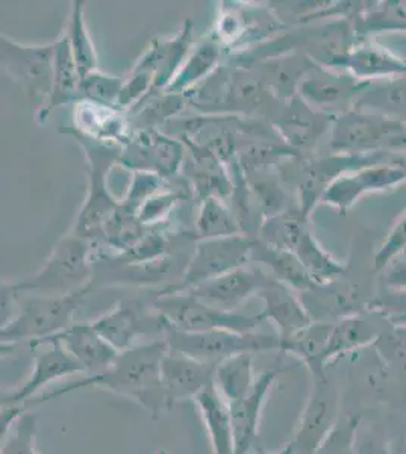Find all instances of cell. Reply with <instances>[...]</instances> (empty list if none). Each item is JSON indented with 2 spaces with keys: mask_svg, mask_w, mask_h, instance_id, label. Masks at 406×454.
Segmentation results:
<instances>
[{
  "mask_svg": "<svg viewBox=\"0 0 406 454\" xmlns=\"http://www.w3.org/2000/svg\"><path fill=\"white\" fill-rule=\"evenodd\" d=\"M169 351L165 338L146 340L122 351L113 364L102 372L85 376L76 382L68 383L46 394H40L32 402L36 406L73 393L84 387H100L109 393L123 395L139 403L149 411L154 419L167 411L163 385H161V362Z\"/></svg>",
  "mask_w": 406,
  "mask_h": 454,
  "instance_id": "cell-1",
  "label": "cell"
},
{
  "mask_svg": "<svg viewBox=\"0 0 406 454\" xmlns=\"http://www.w3.org/2000/svg\"><path fill=\"white\" fill-rule=\"evenodd\" d=\"M93 243L70 232L58 241L34 276L16 284L20 295H68L93 291Z\"/></svg>",
  "mask_w": 406,
  "mask_h": 454,
  "instance_id": "cell-2",
  "label": "cell"
},
{
  "mask_svg": "<svg viewBox=\"0 0 406 454\" xmlns=\"http://www.w3.org/2000/svg\"><path fill=\"white\" fill-rule=\"evenodd\" d=\"M68 134L81 145L88 160L87 197L70 232L94 243L102 238L103 226L120 205L109 188V176L119 164L122 147L93 140L73 128Z\"/></svg>",
  "mask_w": 406,
  "mask_h": 454,
  "instance_id": "cell-3",
  "label": "cell"
},
{
  "mask_svg": "<svg viewBox=\"0 0 406 454\" xmlns=\"http://www.w3.org/2000/svg\"><path fill=\"white\" fill-rule=\"evenodd\" d=\"M261 241L293 254L313 278L317 288L335 284L345 276V263L332 258L320 246L309 227V218L302 217L299 212H283L275 217L264 218Z\"/></svg>",
  "mask_w": 406,
  "mask_h": 454,
  "instance_id": "cell-4",
  "label": "cell"
},
{
  "mask_svg": "<svg viewBox=\"0 0 406 454\" xmlns=\"http://www.w3.org/2000/svg\"><path fill=\"white\" fill-rule=\"evenodd\" d=\"M88 293L90 291L68 295H20L16 317L0 333V340L17 346L20 342L36 344L57 336L75 323L73 318L77 308L83 305Z\"/></svg>",
  "mask_w": 406,
  "mask_h": 454,
  "instance_id": "cell-5",
  "label": "cell"
},
{
  "mask_svg": "<svg viewBox=\"0 0 406 454\" xmlns=\"http://www.w3.org/2000/svg\"><path fill=\"white\" fill-rule=\"evenodd\" d=\"M158 314L167 321L171 329L180 332L231 331L240 333L255 332L263 323V317H255L217 309L202 303L187 293L163 294L155 297L150 303Z\"/></svg>",
  "mask_w": 406,
  "mask_h": 454,
  "instance_id": "cell-6",
  "label": "cell"
},
{
  "mask_svg": "<svg viewBox=\"0 0 406 454\" xmlns=\"http://www.w3.org/2000/svg\"><path fill=\"white\" fill-rule=\"evenodd\" d=\"M165 340L170 351L216 365L227 357L242 353L255 355L263 351L281 350L278 335H264L255 332H180L167 327Z\"/></svg>",
  "mask_w": 406,
  "mask_h": 454,
  "instance_id": "cell-7",
  "label": "cell"
},
{
  "mask_svg": "<svg viewBox=\"0 0 406 454\" xmlns=\"http://www.w3.org/2000/svg\"><path fill=\"white\" fill-rule=\"evenodd\" d=\"M253 241L255 238L246 233L234 237L197 239L195 252L188 258L182 279L175 286L156 294L186 293L197 285L216 279L221 274L249 265L252 261Z\"/></svg>",
  "mask_w": 406,
  "mask_h": 454,
  "instance_id": "cell-8",
  "label": "cell"
},
{
  "mask_svg": "<svg viewBox=\"0 0 406 454\" xmlns=\"http://www.w3.org/2000/svg\"><path fill=\"white\" fill-rule=\"evenodd\" d=\"M92 323L109 346L119 353L146 342L144 338H165L169 327L167 321L154 309V306L146 305L137 299L122 300L113 309Z\"/></svg>",
  "mask_w": 406,
  "mask_h": 454,
  "instance_id": "cell-9",
  "label": "cell"
},
{
  "mask_svg": "<svg viewBox=\"0 0 406 454\" xmlns=\"http://www.w3.org/2000/svg\"><path fill=\"white\" fill-rule=\"evenodd\" d=\"M399 120L371 109L354 108L337 115L330 128V149L338 155L386 153Z\"/></svg>",
  "mask_w": 406,
  "mask_h": 454,
  "instance_id": "cell-10",
  "label": "cell"
},
{
  "mask_svg": "<svg viewBox=\"0 0 406 454\" xmlns=\"http://www.w3.org/2000/svg\"><path fill=\"white\" fill-rule=\"evenodd\" d=\"M55 44L28 46L0 32V67L25 91L26 98L40 109L49 98L53 73Z\"/></svg>",
  "mask_w": 406,
  "mask_h": 454,
  "instance_id": "cell-11",
  "label": "cell"
},
{
  "mask_svg": "<svg viewBox=\"0 0 406 454\" xmlns=\"http://www.w3.org/2000/svg\"><path fill=\"white\" fill-rule=\"evenodd\" d=\"M186 156V145L173 135L161 129H139L131 132L122 147L119 164L129 171H150L169 179L178 176Z\"/></svg>",
  "mask_w": 406,
  "mask_h": 454,
  "instance_id": "cell-12",
  "label": "cell"
},
{
  "mask_svg": "<svg viewBox=\"0 0 406 454\" xmlns=\"http://www.w3.org/2000/svg\"><path fill=\"white\" fill-rule=\"evenodd\" d=\"M403 182H406V170L397 166L396 155L384 153L378 162L339 175L326 188L322 201L346 212L365 194L386 192Z\"/></svg>",
  "mask_w": 406,
  "mask_h": 454,
  "instance_id": "cell-13",
  "label": "cell"
},
{
  "mask_svg": "<svg viewBox=\"0 0 406 454\" xmlns=\"http://www.w3.org/2000/svg\"><path fill=\"white\" fill-rule=\"evenodd\" d=\"M339 419V391L328 372L314 374L290 449L293 454H313Z\"/></svg>",
  "mask_w": 406,
  "mask_h": 454,
  "instance_id": "cell-14",
  "label": "cell"
},
{
  "mask_svg": "<svg viewBox=\"0 0 406 454\" xmlns=\"http://www.w3.org/2000/svg\"><path fill=\"white\" fill-rule=\"evenodd\" d=\"M273 280L272 276L264 270L244 265L229 273L221 274L216 279L197 285L186 293L217 309L237 312L247 300L252 295H258Z\"/></svg>",
  "mask_w": 406,
  "mask_h": 454,
  "instance_id": "cell-15",
  "label": "cell"
},
{
  "mask_svg": "<svg viewBox=\"0 0 406 454\" xmlns=\"http://www.w3.org/2000/svg\"><path fill=\"white\" fill-rule=\"evenodd\" d=\"M370 83L354 78L349 73L317 72L302 76L299 82V96L313 109L328 115H341L352 111L349 105Z\"/></svg>",
  "mask_w": 406,
  "mask_h": 454,
  "instance_id": "cell-16",
  "label": "cell"
},
{
  "mask_svg": "<svg viewBox=\"0 0 406 454\" xmlns=\"http://www.w3.org/2000/svg\"><path fill=\"white\" fill-rule=\"evenodd\" d=\"M191 47H193V23L190 20L184 21V25L176 35L169 38H155L150 42L149 47L144 51L134 67L135 70L147 72L154 76V90L149 98L155 94L163 93L165 88L169 87L188 57Z\"/></svg>",
  "mask_w": 406,
  "mask_h": 454,
  "instance_id": "cell-17",
  "label": "cell"
},
{
  "mask_svg": "<svg viewBox=\"0 0 406 454\" xmlns=\"http://www.w3.org/2000/svg\"><path fill=\"white\" fill-rule=\"evenodd\" d=\"M216 364L197 361L193 357L167 351L161 362V385L164 393L167 411L176 403L195 400L206 387L214 382Z\"/></svg>",
  "mask_w": 406,
  "mask_h": 454,
  "instance_id": "cell-18",
  "label": "cell"
},
{
  "mask_svg": "<svg viewBox=\"0 0 406 454\" xmlns=\"http://www.w3.org/2000/svg\"><path fill=\"white\" fill-rule=\"evenodd\" d=\"M31 346H36L34 367L28 380L17 387V397L19 402L29 403L32 406V400L38 397L47 385L81 372L84 374V370L55 338H47Z\"/></svg>",
  "mask_w": 406,
  "mask_h": 454,
  "instance_id": "cell-19",
  "label": "cell"
},
{
  "mask_svg": "<svg viewBox=\"0 0 406 454\" xmlns=\"http://www.w3.org/2000/svg\"><path fill=\"white\" fill-rule=\"evenodd\" d=\"M279 374L281 368L258 374L251 393L238 402L229 403L234 454H247L252 449L259 430L264 404Z\"/></svg>",
  "mask_w": 406,
  "mask_h": 454,
  "instance_id": "cell-20",
  "label": "cell"
},
{
  "mask_svg": "<svg viewBox=\"0 0 406 454\" xmlns=\"http://www.w3.org/2000/svg\"><path fill=\"white\" fill-rule=\"evenodd\" d=\"M258 295L263 299L264 310L261 312L264 321H270L278 331L279 344L296 335L313 323L304 300L299 299L291 288L273 280Z\"/></svg>",
  "mask_w": 406,
  "mask_h": 454,
  "instance_id": "cell-21",
  "label": "cell"
},
{
  "mask_svg": "<svg viewBox=\"0 0 406 454\" xmlns=\"http://www.w3.org/2000/svg\"><path fill=\"white\" fill-rule=\"evenodd\" d=\"M70 353V356L83 367L85 376H93L113 364L119 351L114 350L93 323H73L66 331L52 336Z\"/></svg>",
  "mask_w": 406,
  "mask_h": 454,
  "instance_id": "cell-22",
  "label": "cell"
},
{
  "mask_svg": "<svg viewBox=\"0 0 406 454\" xmlns=\"http://www.w3.org/2000/svg\"><path fill=\"white\" fill-rule=\"evenodd\" d=\"M335 67L346 72L362 82L370 83L373 79L396 78L406 74V59L397 57L386 47L373 43L352 44Z\"/></svg>",
  "mask_w": 406,
  "mask_h": 454,
  "instance_id": "cell-23",
  "label": "cell"
},
{
  "mask_svg": "<svg viewBox=\"0 0 406 454\" xmlns=\"http://www.w3.org/2000/svg\"><path fill=\"white\" fill-rule=\"evenodd\" d=\"M73 115V129L107 145L123 147L132 132L128 115L119 109L107 108L79 100L75 105Z\"/></svg>",
  "mask_w": 406,
  "mask_h": 454,
  "instance_id": "cell-24",
  "label": "cell"
},
{
  "mask_svg": "<svg viewBox=\"0 0 406 454\" xmlns=\"http://www.w3.org/2000/svg\"><path fill=\"white\" fill-rule=\"evenodd\" d=\"M53 51V73H52V88L44 106L36 109V120L44 124L51 117L52 111L61 108L64 105L79 102V85L81 74L77 72L76 62L73 59L70 47L66 36L58 38Z\"/></svg>",
  "mask_w": 406,
  "mask_h": 454,
  "instance_id": "cell-25",
  "label": "cell"
},
{
  "mask_svg": "<svg viewBox=\"0 0 406 454\" xmlns=\"http://www.w3.org/2000/svg\"><path fill=\"white\" fill-rule=\"evenodd\" d=\"M220 42L212 34L203 36L201 42L191 47L190 53L179 68L175 79L163 93L186 94L193 91L195 87L205 82L217 72L221 59Z\"/></svg>",
  "mask_w": 406,
  "mask_h": 454,
  "instance_id": "cell-26",
  "label": "cell"
},
{
  "mask_svg": "<svg viewBox=\"0 0 406 454\" xmlns=\"http://www.w3.org/2000/svg\"><path fill=\"white\" fill-rule=\"evenodd\" d=\"M379 336L381 332L378 331V327L361 315H346L341 320L334 321L328 347L324 351V370L341 357L373 346Z\"/></svg>",
  "mask_w": 406,
  "mask_h": 454,
  "instance_id": "cell-27",
  "label": "cell"
},
{
  "mask_svg": "<svg viewBox=\"0 0 406 454\" xmlns=\"http://www.w3.org/2000/svg\"><path fill=\"white\" fill-rule=\"evenodd\" d=\"M195 406L211 441L212 454H234L231 413L229 404L217 391L214 383L195 395Z\"/></svg>",
  "mask_w": 406,
  "mask_h": 454,
  "instance_id": "cell-28",
  "label": "cell"
},
{
  "mask_svg": "<svg viewBox=\"0 0 406 454\" xmlns=\"http://www.w3.org/2000/svg\"><path fill=\"white\" fill-rule=\"evenodd\" d=\"M252 259L263 263L273 279L278 280L296 293H308L317 288L313 278L293 254L283 248L272 247L261 239L253 241Z\"/></svg>",
  "mask_w": 406,
  "mask_h": 454,
  "instance_id": "cell-29",
  "label": "cell"
},
{
  "mask_svg": "<svg viewBox=\"0 0 406 454\" xmlns=\"http://www.w3.org/2000/svg\"><path fill=\"white\" fill-rule=\"evenodd\" d=\"M332 120L334 117L315 113V109L299 98L298 104L291 105L283 119L279 120L276 129L287 141L290 149L296 152V149H305L319 140L320 135L326 130L328 123H332Z\"/></svg>",
  "mask_w": 406,
  "mask_h": 454,
  "instance_id": "cell-30",
  "label": "cell"
},
{
  "mask_svg": "<svg viewBox=\"0 0 406 454\" xmlns=\"http://www.w3.org/2000/svg\"><path fill=\"white\" fill-rule=\"evenodd\" d=\"M334 321L314 320L311 325L298 332L296 335L281 342V351L298 357L311 372V376L320 374L323 368V356Z\"/></svg>",
  "mask_w": 406,
  "mask_h": 454,
  "instance_id": "cell-31",
  "label": "cell"
},
{
  "mask_svg": "<svg viewBox=\"0 0 406 454\" xmlns=\"http://www.w3.org/2000/svg\"><path fill=\"white\" fill-rule=\"evenodd\" d=\"M257 376L253 372V353H242L219 362L214 372V387L225 402H238L251 393Z\"/></svg>",
  "mask_w": 406,
  "mask_h": 454,
  "instance_id": "cell-32",
  "label": "cell"
},
{
  "mask_svg": "<svg viewBox=\"0 0 406 454\" xmlns=\"http://www.w3.org/2000/svg\"><path fill=\"white\" fill-rule=\"evenodd\" d=\"M84 6H85V2L83 0L72 2L68 25L62 32V35L66 36V40H68L73 59L76 62L77 72L81 74V79L88 73L94 72L99 68L98 52H96L92 35L88 32Z\"/></svg>",
  "mask_w": 406,
  "mask_h": 454,
  "instance_id": "cell-33",
  "label": "cell"
},
{
  "mask_svg": "<svg viewBox=\"0 0 406 454\" xmlns=\"http://www.w3.org/2000/svg\"><path fill=\"white\" fill-rule=\"evenodd\" d=\"M195 232L199 239H212L240 235L243 229L227 201L219 197H208L201 201L195 218Z\"/></svg>",
  "mask_w": 406,
  "mask_h": 454,
  "instance_id": "cell-34",
  "label": "cell"
},
{
  "mask_svg": "<svg viewBox=\"0 0 406 454\" xmlns=\"http://www.w3.org/2000/svg\"><path fill=\"white\" fill-rule=\"evenodd\" d=\"M147 231L149 229L139 222L135 212L129 211L119 205L107 224L103 226L102 238L105 239V244H108L109 247L119 254L139 243Z\"/></svg>",
  "mask_w": 406,
  "mask_h": 454,
  "instance_id": "cell-35",
  "label": "cell"
},
{
  "mask_svg": "<svg viewBox=\"0 0 406 454\" xmlns=\"http://www.w3.org/2000/svg\"><path fill=\"white\" fill-rule=\"evenodd\" d=\"M123 81V78H117L108 73L100 72L98 68L81 79L79 100L107 106V108L119 109V98Z\"/></svg>",
  "mask_w": 406,
  "mask_h": 454,
  "instance_id": "cell-36",
  "label": "cell"
},
{
  "mask_svg": "<svg viewBox=\"0 0 406 454\" xmlns=\"http://www.w3.org/2000/svg\"><path fill=\"white\" fill-rule=\"evenodd\" d=\"M361 27L367 32L406 31V0L381 2L361 14Z\"/></svg>",
  "mask_w": 406,
  "mask_h": 454,
  "instance_id": "cell-37",
  "label": "cell"
},
{
  "mask_svg": "<svg viewBox=\"0 0 406 454\" xmlns=\"http://www.w3.org/2000/svg\"><path fill=\"white\" fill-rule=\"evenodd\" d=\"M361 419L356 415L339 417L334 428L313 454H355Z\"/></svg>",
  "mask_w": 406,
  "mask_h": 454,
  "instance_id": "cell-38",
  "label": "cell"
},
{
  "mask_svg": "<svg viewBox=\"0 0 406 454\" xmlns=\"http://www.w3.org/2000/svg\"><path fill=\"white\" fill-rule=\"evenodd\" d=\"M163 177L150 171H132L120 205L137 214L144 201L155 196L156 192H163Z\"/></svg>",
  "mask_w": 406,
  "mask_h": 454,
  "instance_id": "cell-39",
  "label": "cell"
},
{
  "mask_svg": "<svg viewBox=\"0 0 406 454\" xmlns=\"http://www.w3.org/2000/svg\"><path fill=\"white\" fill-rule=\"evenodd\" d=\"M0 454H40L36 450V419L31 411L17 419Z\"/></svg>",
  "mask_w": 406,
  "mask_h": 454,
  "instance_id": "cell-40",
  "label": "cell"
},
{
  "mask_svg": "<svg viewBox=\"0 0 406 454\" xmlns=\"http://www.w3.org/2000/svg\"><path fill=\"white\" fill-rule=\"evenodd\" d=\"M182 199V194L178 192H160L155 196L144 201L143 205L137 211L139 222L147 229H155L160 226L169 217L171 209L176 203Z\"/></svg>",
  "mask_w": 406,
  "mask_h": 454,
  "instance_id": "cell-41",
  "label": "cell"
},
{
  "mask_svg": "<svg viewBox=\"0 0 406 454\" xmlns=\"http://www.w3.org/2000/svg\"><path fill=\"white\" fill-rule=\"evenodd\" d=\"M403 254H406V212L397 220L396 224L391 227L386 241L376 252L373 269L378 273H382L394 259L401 258Z\"/></svg>",
  "mask_w": 406,
  "mask_h": 454,
  "instance_id": "cell-42",
  "label": "cell"
},
{
  "mask_svg": "<svg viewBox=\"0 0 406 454\" xmlns=\"http://www.w3.org/2000/svg\"><path fill=\"white\" fill-rule=\"evenodd\" d=\"M369 310L390 323L393 327L406 329V291H388L369 303Z\"/></svg>",
  "mask_w": 406,
  "mask_h": 454,
  "instance_id": "cell-43",
  "label": "cell"
},
{
  "mask_svg": "<svg viewBox=\"0 0 406 454\" xmlns=\"http://www.w3.org/2000/svg\"><path fill=\"white\" fill-rule=\"evenodd\" d=\"M381 342H386V351H379L382 359L390 362L394 367L399 368V372L406 376V329L393 327L390 335L379 336Z\"/></svg>",
  "mask_w": 406,
  "mask_h": 454,
  "instance_id": "cell-44",
  "label": "cell"
},
{
  "mask_svg": "<svg viewBox=\"0 0 406 454\" xmlns=\"http://www.w3.org/2000/svg\"><path fill=\"white\" fill-rule=\"evenodd\" d=\"M20 294L17 293L14 282L0 280V333L5 331L12 318L16 317Z\"/></svg>",
  "mask_w": 406,
  "mask_h": 454,
  "instance_id": "cell-45",
  "label": "cell"
},
{
  "mask_svg": "<svg viewBox=\"0 0 406 454\" xmlns=\"http://www.w3.org/2000/svg\"><path fill=\"white\" fill-rule=\"evenodd\" d=\"M381 274L386 289L406 291V254L394 259Z\"/></svg>",
  "mask_w": 406,
  "mask_h": 454,
  "instance_id": "cell-46",
  "label": "cell"
},
{
  "mask_svg": "<svg viewBox=\"0 0 406 454\" xmlns=\"http://www.w3.org/2000/svg\"><path fill=\"white\" fill-rule=\"evenodd\" d=\"M32 406L29 403L25 404H17V406H11V408L2 409L0 411V449L5 442L6 438L10 436L11 430L17 423V419H20L23 413L31 411Z\"/></svg>",
  "mask_w": 406,
  "mask_h": 454,
  "instance_id": "cell-47",
  "label": "cell"
},
{
  "mask_svg": "<svg viewBox=\"0 0 406 454\" xmlns=\"http://www.w3.org/2000/svg\"><path fill=\"white\" fill-rule=\"evenodd\" d=\"M355 454H390L388 453V447L382 439L378 436H367L364 439V444L361 445L360 449L356 447Z\"/></svg>",
  "mask_w": 406,
  "mask_h": 454,
  "instance_id": "cell-48",
  "label": "cell"
},
{
  "mask_svg": "<svg viewBox=\"0 0 406 454\" xmlns=\"http://www.w3.org/2000/svg\"><path fill=\"white\" fill-rule=\"evenodd\" d=\"M17 404H25V403L19 402L17 387H11L10 389V387H0V411L11 408V406H17Z\"/></svg>",
  "mask_w": 406,
  "mask_h": 454,
  "instance_id": "cell-49",
  "label": "cell"
},
{
  "mask_svg": "<svg viewBox=\"0 0 406 454\" xmlns=\"http://www.w3.org/2000/svg\"><path fill=\"white\" fill-rule=\"evenodd\" d=\"M14 348H16V346H11V344H6L4 340H0V359L10 356Z\"/></svg>",
  "mask_w": 406,
  "mask_h": 454,
  "instance_id": "cell-50",
  "label": "cell"
},
{
  "mask_svg": "<svg viewBox=\"0 0 406 454\" xmlns=\"http://www.w3.org/2000/svg\"><path fill=\"white\" fill-rule=\"evenodd\" d=\"M266 454H293L291 453V449H290V444L285 445L283 449L278 450V451H275V453H266Z\"/></svg>",
  "mask_w": 406,
  "mask_h": 454,
  "instance_id": "cell-51",
  "label": "cell"
},
{
  "mask_svg": "<svg viewBox=\"0 0 406 454\" xmlns=\"http://www.w3.org/2000/svg\"><path fill=\"white\" fill-rule=\"evenodd\" d=\"M158 454H169V453H167V451H165V450H161L160 453H158Z\"/></svg>",
  "mask_w": 406,
  "mask_h": 454,
  "instance_id": "cell-52",
  "label": "cell"
}]
</instances>
